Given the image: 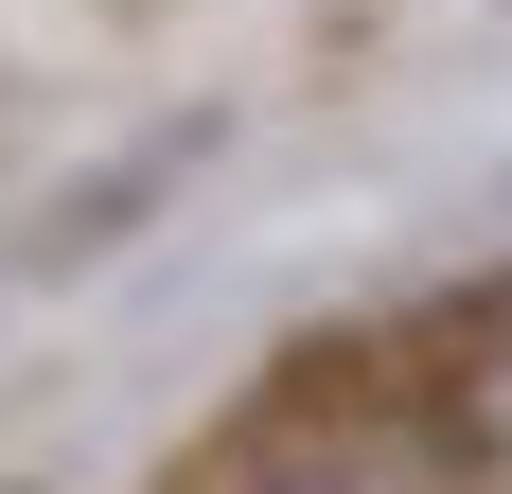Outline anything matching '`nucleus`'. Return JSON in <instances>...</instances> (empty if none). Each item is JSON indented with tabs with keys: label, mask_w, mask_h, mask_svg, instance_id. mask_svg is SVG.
<instances>
[{
	"label": "nucleus",
	"mask_w": 512,
	"mask_h": 494,
	"mask_svg": "<svg viewBox=\"0 0 512 494\" xmlns=\"http://www.w3.org/2000/svg\"><path fill=\"white\" fill-rule=\"evenodd\" d=\"M212 494H442V442H407L336 389H283V424H248Z\"/></svg>",
	"instance_id": "f257e3e1"
},
{
	"label": "nucleus",
	"mask_w": 512,
	"mask_h": 494,
	"mask_svg": "<svg viewBox=\"0 0 512 494\" xmlns=\"http://www.w3.org/2000/svg\"><path fill=\"white\" fill-rule=\"evenodd\" d=\"M195 159H212V124H159V142H124L89 195H53V212H36V265H106V247H124V212H142V195H177Z\"/></svg>",
	"instance_id": "f03ea898"
},
{
	"label": "nucleus",
	"mask_w": 512,
	"mask_h": 494,
	"mask_svg": "<svg viewBox=\"0 0 512 494\" xmlns=\"http://www.w3.org/2000/svg\"><path fill=\"white\" fill-rule=\"evenodd\" d=\"M477 336H512V283H495V300H477Z\"/></svg>",
	"instance_id": "7ed1b4c3"
}]
</instances>
